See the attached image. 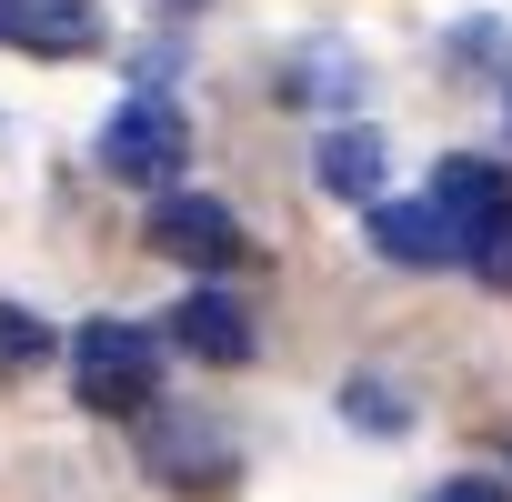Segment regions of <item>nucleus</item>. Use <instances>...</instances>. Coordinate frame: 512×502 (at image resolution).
<instances>
[{"label":"nucleus","instance_id":"nucleus-10","mask_svg":"<svg viewBox=\"0 0 512 502\" xmlns=\"http://www.w3.org/2000/svg\"><path fill=\"white\" fill-rule=\"evenodd\" d=\"M462 262H472L482 282H502V292H512V201H502L492 221H472V231H462Z\"/></svg>","mask_w":512,"mask_h":502},{"label":"nucleus","instance_id":"nucleus-3","mask_svg":"<svg viewBox=\"0 0 512 502\" xmlns=\"http://www.w3.org/2000/svg\"><path fill=\"white\" fill-rule=\"evenodd\" d=\"M151 241L171 251V262H191L201 282H211V272H241V262H251V231H241V221H231L221 201H201V191H171V201L151 211Z\"/></svg>","mask_w":512,"mask_h":502},{"label":"nucleus","instance_id":"nucleus-1","mask_svg":"<svg viewBox=\"0 0 512 502\" xmlns=\"http://www.w3.org/2000/svg\"><path fill=\"white\" fill-rule=\"evenodd\" d=\"M71 392L91 412H141L161 392V342L141 322H81L71 332Z\"/></svg>","mask_w":512,"mask_h":502},{"label":"nucleus","instance_id":"nucleus-7","mask_svg":"<svg viewBox=\"0 0 512 502\" xmlns=\"http://www.w3.org/2000/svg\"><path fill=\"white\" fill-rule=\"evenodd\" d=\"M432 201H442V221H452V231H472V221H492V211L512 201V181H502L492 161H472V151H462V161H442V171H432Z\"/></svg>","mask_w":512,"mask_h":502},{"label":"nucleus","instance_id":"nucleus-5","mask_svg":"<svg viewBox=\"0 0 512 502\" xmlns=\"http://www.w3.org/2000/svg\"><path fill=\"white\" fill-rule=\"evenodd\" d=\"M372 251H382V262L432 272V262H462V231L442 221V201H432V191H422V201H372Z\"/></svg>","mask_w":512,"mask_h":502},{"label":"nucleus","instance_id":"nucleus-12","mask_svg":"<svg viewBox=\"0 0 512 502\" xmlns=\"http://www.w3.org/2000/svg\"><path fill=\"white\" fill-rule=\"evenodd\" d=\"M432 502H512V492H502V482H492V472H462V482H442V492H432Z\"/></svg>","mask_w":512,"mask_h":502},{"label":"nucleus","instance_id":"nucleus-9","mask_svg":"<svg viewBox=\"0 0 512 502\" xmlns=\"http://www.w3.org/2000/svg\"><path fill=\"white\" fill-rule=\"evenodd\" d=\"M151 462H161L171 482H181V472H201V482L221 472V452H211V432H201V422H151Z\"/></svg>","mask_w":512,"mask_h":502},{"label":"nucleus","instance_id":"nucleus-2","mask_svg":"<svg viewBox=\"0 0 512 502\" xmlns=\"http://www.w3.org/2000/svg\"><path fill=\"white\" fill-rule=\"evenodd\" d=\"M181 161H191V121H181L161 91H141V101H121V111L101 121V171H111V181L171 191V181H181Z\"/></svg>","mask_w":512,"mask_h":502},{"label":"nucleus","instance_id":"nucleus-8","mask_svg":"<svg viewBox=\"0 0 512 502\" xmlns=\"http://www.w3.org/2000/svg\"><path fill=\"white\" fill-rule=\"evenodd\" d=\"M322 191L382 201V131H332V141H322Z\"/></svg>","mask_w":512,"mask_h":502},{"label":"nucleus","instance_id":"nucleus-11","mask_svg":"<svg viewBox=\"0 0 512 502\" xmlns=\"http://www.w3.org/2000/svg\"><path fill=\"white\" fill-rule=\"evenodd\" d=\"M51 352H61V342H51V322H41V312H21V302H0V362L21 372V362H51Z\"/></svg>","mask_w":512,"mask_h":502},{"label":"nucleus","instance_id":"nucleus-6","mask_svg":"<svg viewBox=\"0 0 512 502\" xmlns=\"http://www.w3.org/2000/svg\"><path fill=\"white\" fill-rule=\"evenodd\" d=\"M171 342L191 352V362H251V312L231 302V292H181V312H171Z\"/></svg>","mask_w":512,"mask_h":502},{"label":"nucleus","instance_id":"nucleus-4","mask_svg":"<svg viewBox=\"0 0 512 502\" xmlns=\"http://www.w3.org/2000/svg\"><path fill=\"white\" fill-rule=\"evenodd\" d=\"M0 51L81 61V51H101V11L91 0H0Z\"/></svg>","mask_w":512,"mask_h":502}]
</instances>
